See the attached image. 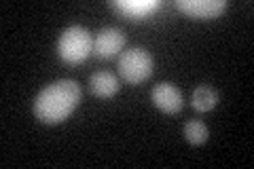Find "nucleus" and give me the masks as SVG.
I'll use <instances>...</instances> for the list:
<instances>
[{
	"label": "nucleus",
	"mask_w": 254,
	"mask_h": 169,
	"mask_svg": "<svg viewBox=\"0 0 254 169\" xmlns=\"http://www.w3.org/2000/svg\"><path fill=\"white\" fill-rule=\"evenodd\" d=\"M81 102V85L76 80L64 78L58 80L36 95L34 100V114L43 123H62L74 112Z\"/></svg>",
	"instance_id": "f257e3e1"
},
{
	"label": "nucleus",
	"mask_w": 254,
	"mask_h": 169,
	"mask_svg": "<svg viewBox=\"0 0 254 169\" xmlns=\"http://www.w3.org/2000/svg\"><path fill=\"white\" fill-rule=\"evenodd\" d=\"M176 6L189 17L214 19L227 9V0H176Z\"/></svg>",
	"instance_id": "39448f33"
},
{
	"label": "nucleus",
	"mask_w": 254,
	"mask_h": 169,
	"mask_svg": "<svg viewBox=\"0 0 254 169\" xmlns=\"http://www.w3.org/2000/svg\"><path fill=\"white\" fill-rule=\"evenodd\" d=\"M208 127H205V123H201V120H189V123L185 125V138L190 142V144H203L205 140H208Z\"/></svg>",
	"instance_id": "9d476101"
},
{
	"label": "nucleus",
	"mask_w": 254,
	"mask_h": 169,
	"mask_svg": "<svg viewBox=\"0 0 254 169\" xmlns=\"http://www.w3.org/2000/svg\"><path fill=\"white\" fill-rule=\"evenodd\" d=\"M125 47V34L119 28H102L93 40V51L100 57H113Z\"/></svg>",
	"instance_id": "423d86ee"
},
{
	"label": "nucleus",
	"mask_w": 254,
	"mask_h": 169,
	"mask_svg": "<svg viewBox=\"0 0 254 169\" xmlns=\"http://www.w3.org/2000/svg\"><path fill=\"white\" fill-rule=\"evenodd\" d=\"M60 57L68 63H81L93 51V36L83 26H70L60 34L58 40Z\"/></svg>",
	"instance_id": "f03ea898"
},
{
	"label": "nucleus",
	"mask_w": 254,
	"mask_h": 169,
	"mask_svg": "<svg viewBox=\"0 0 254 169\" xmlns=\"http://www.w3.org/2000/svg\"><path fill=\"white\" fill-rule=\"evenodd\" d=\"M190 104H193V108L199 110V112H210L218 104V91L214 89V87H210V85H199L193 91Z\"/></svg>",
	"instance_id": "1a4fd4ad"
},
{
	"label": "nucleus",
	"mask_w": 254,
	"mask_h": 169,
	"mask_svg": "<svg viewBox=\"0 0 254 169\" xmlns=\"http://www.w3.org/2000/svg\"><path fill=\"white\" fill-rule=\"evenodd\" d=\"M153 66H155L153 55L146 49L133 47V49L125 51L119 57V76L127 80L129 85H138L153 74Z\"/></svg>",
	"instance_id": "7ed1b4c3"
},
{
	"label": "nucleus",
	"mask_w": 254,
	"mask_h": 169,
	"mask_svg": "<svg viewBox=\"0 0 254 169\" xmlns=\"http://www.w3.org/2000/svg\"><path fill=\"white\" fill-rule=\"evenodd\" d=\"M115 6L129 17H146L148 13L157 9L159 2L157 0H119V2H115Z\"/></svg>",
	"instance_id": "6e6552de"
},
{
	"label": "nucleus",
	"mask_w": 254,
	"mask_h": 169,
	"mask_svg": "<svg viewBox=\"0 0 254 169\" xmlns=\"http://www.w3.org/2000/svg\"><path fill=\"white\" fill-rule=\"evenodd\" d=\"M89 87H91V93L98 95V98H113L119 91V78L113 72L102 70V72H95L89 78Z\"/></svg>",
	"instance_id": "0eeeda50"
},
{
	"label": "nucleus",
	"mask_w": 254,
	"mask_h": 169,
	"mask_svg": "<svg viewBox=\"0 0 254 169\" xmlns=\"http://www.w3.org/2000/svg\"><path fill=\"white\" fill-rule=\"evenodd\" d=\"M150 100L155 106L165 112V114H176L182 110V93L176 85L172 83H159L150 91Z\"/></svg>",
	"instance_id": "20e7f679"
}]
</instances>
